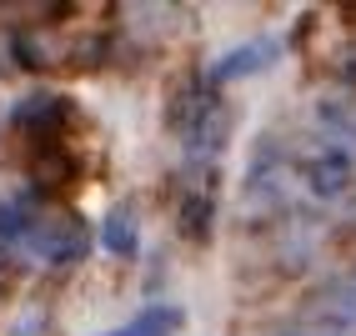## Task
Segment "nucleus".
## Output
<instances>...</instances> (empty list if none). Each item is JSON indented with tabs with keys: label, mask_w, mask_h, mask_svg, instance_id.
Listing matches in <instances>:
<instances>
[{
	"label": "nucleus",
	"mask_w": 356,
	"mask_h": 336,
	"mask_svg": "<svg viewBox=\"0 0 356 336\" xmlns=\"http://www.w3.org/2000/svg\"><path fill=\"white\" fill-rule=\"evenodd\" d=\"M261 61H271V45L266 40H251V45H241L236 56H226L216 65V81H236V76H246V70H256Z\"/></svg>",
	"instance_id": "nucleus-6"
},
{
	"label": "nucleus",
	"mask_w": 356,
	"mask_h": 336,
	"mask_svg": "<svg viewBox=\"0 0 356 336\" xmlns=\"http://www.w3.org/2000/svg\"><path fill=\"white\" fill-rule=\"evenodd\" d=\"M31 241H35V256H40V261L65 266V261H76V256L86 251V226L70 221V216H60V221H51V226H35Z\"/></svg>",
	"instance_id": "nucleus-3"
},
{
	"label": "nucleus",
	"mask_w": 356,
	"mask_h": 336,
	"mask_svg": "<svg viewBox=\"0 0 356 336\" xmlns=\"http://www.w3.org/2000/svg\"><path fill=\"white\" fill-rule=\"evenodd\" d=\"M15 126L31 136V146L35 141H60V126H65V101L51 90H35L26 95V101L15 106Z\"/></svg>",
	"instance_id": "nucleus-1"
},
{
	"label": "nucleus",
	"mask_w": 356,
	"mask_h": 336,
	"mask_svg": "<svg viewBox=\"0 0 356 336\" xmlns=\"http://www.w3.org/2000/svg\"><path fill=\"white\" fill-rule=\"evenodd\" d=\"M40 321H45L40 311H26V317L15 321V331H10V336H40Z\"/></svg>",
	"instance_id": "nucleus-10"
},
{
	"label": "nucleus",
	"mask_w": 356,
	"mask_h": 336,
	"mask_svg": "<svg viewBox=\"0 0 356 336\" xmlns=\"http://www.w3.org/2000/svg\"><path fill=\"white\" fill-rule=\"evenodd\" d=\"M181 231L191 241H206L211 236V196H186L181 201Z\"/></svg>",
	"instance_id": "nucleus-7"
},
{
	"label": "nucleus",
	"mask_w": 356,
	"mask_h": 336,
	"mask_svg": "<svg viewBox=\"0 0 356 336\" xmlns=\"http://www.w3.org/2000/svg\"><path fill=\"white\" fill-rule=\"evenodd\" d=\"M20 231H26V206L0 201V241H6V236H20Z\"/></svg>",
	"instance_id": "nucleus-9"
},
{
	"label": "nucleus",
	"mask_w": 356,
	"mask_h": 336,
	"mask_svg": "<svg viewBox=\"0 0 356 336\" xmlns=\"http://www.w3.org/2000/svg\"><path fill=\"white\" fill-rule=\"evenodd\" d=\"M346 176H351V166H346L341 156H321V161L312 166V186H316V191H337Z\"/></svg>",
	"instance_id": "nucleus-8"
},
{
	"label": "nucleus",
	"mask_w": 356,
	"mask_h": 336,
	"mask_svg": "<svg viewBox=\"0 0 356 336\" xmlns=\"http://www.w3.org/2000/svg\"><path fill=\"white\" fill-rule=\"evenodd\" d=\"M176 326H181V311H176V306H156V311H140L136 321L115 326V331H106V336H171Z\"/></svg>",
	"instance_id": "nucleus-5"
},
{
	"label": "nucleus",
	"mask_w": 356,
	"mask_h": 336,
	"mask_svg": "<svg viewBox=\"0 0 356 336\" xmlns=\"http://www.w3.org/2000/svg\"><path fill=\"white\" fill-rule=\"evenodd\" d=\"M101 241L111 256H136L140 246V221H136V206H111L106 226H101Z\"/></svg>",
	"instance_id": "nucleus-4"
},
{
	"label": "nucleus",
	"mask_w": 356,
	"mask_h": 336,
	"mask_svg": "<svg viewBox=\"0 0 356 336\" xmlns=\"http://www.w3.org/2000/svg\"><path fill=\"white\" fill-rule=\"evenodd\" d=\"M31 181L45 196H60V191L76 181V156H70L60 141H35L31 146Z\"/></svg>",
	"instance_id": "nucleus-2"
}]
</instances>
